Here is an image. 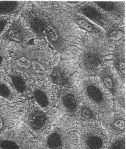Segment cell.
I'll use <instances>...</instances> for the list:
<instances>
[{"instance_id":"cell-12","label":"cell","mask_w":126,"mask_h":149,"mask_svg":"<svg viewBox=\"0 0 126 149\" xmlns=\"http://www.w3.org/2000/svg\"><path fill=\"white\" fill-rule=\"evenodd\" d=\"M97 77L113 97H115L123 91L122 80L117 72L110 66H107L104 68Z\"/></svg>"},{"instance_id":"cell-23","label":"cell","mask_w":126,"mask_h":149,"mask_svg":"<svg viewBox=\"0 0 126 149\" xmlns=\"http://www.w3.org/2000/svg\"><path fill=\"white\" fill-rule=\"evenodd\" d=\"M0 96L8 100H11L14 96L11 85L0 73Z\"/></svg>"},{"instance_id":"cell-21","label":"cell","mask_w":126,"mask_h":149,"mask_svg":"<svg viewBox=\"0 0 126 149\" xmlns=\"http://www.w3.org/2000/svg\"><path fill=\"white\" fill-rule=\"evenodd\" d=\"M7 42L0 40V70L6 71L10 68L9 48Z\"/></svg>"},{"instance_id":"cell-17","label":"cell","mask_w":126,"mask_h":149,"mask_svg":"<svg viewBox=\"0 0 126 149\" xmlns=\"http://www.w3.org/2000/svg\"><path fill=\"white\" fill-rule=\"evenodd\" d=\"M29 120L31 129L37 132L43 131L48 125L49 121L46 113L38 108L31 112Z\"/></svg>"},{"instance_id":"cell-18","label":"cell","mask_w":126,"mask_h":149,"mask_svg":"<svg viewBox=\"0 0 126 149\" xmlns=\"http://www.w3.org/2000/svg\"><path fill=\"white\" fill-rule=\"evenodd\" d=\"M28 1H0V16H10L23 11Z\"/></svg>"},{"instance_id":"cell-22","label":"cell","mask_w":126,"mask_h":149,"mask_svg":"<svg viewBox=\"0 0 126 149\" xmlns=\"http://www.w3.org/2000/svg\"><path fill=\"white\" fill-rule=\"evenodd\" d=\"M13 87L17 91L24 93L26 89L27 84L22 75L14 71H10L9 73Z\"/></svg>"},{"instance_id":"cell-20","label":"cell","mask_w":126,"mask_h":149,"mask_svg":"<svg viewBox=\"0 0 126 149\" xmlns=\"http://www.w3.org/2000/svg\"><path fill=\"white\" fill-rule=\"evenodd\" d=\"M105 32V39L109 44H115V46L124 45L122 44L125 40V30L124 26H121L118 24Z\"/></svg>"},{"instance_id":"cell-7","label":"cell","mask_w":126,"mask_h":149,"mask_svg":"<svg viewBox=\"0 0 126 149\" xmlns=\"http://www.w3.org/2000/svg\"><path fill=\"white\" fill-rule=\"evenodd\" d=\"M74 6L73 11L93 21L103 28L105 31L118 24L93 2H81Z\"/></svg>"},{"instance_id":"cell-4","label":"cell","mask_w":126,"mask_h":149,"mask_svg":"<svg viewBox=\"0 0 126 149\" xmlns=\"http://www.w3.org/2000/svg\"><path fill=\"white\" fill-rule=\"evenodd\" d=\"M78 89L83 101L97 109L103 116L113 111V97L98 77H88L79 83Z\"/></svg>"},{"instance_id":"cell-2","label":"cell","mask_w":126,"mask_h":149,"mask_svg":"<svg viewBox=\"0 0 126 149\" xmlns=\"http://www.w3.org/2000/svg\"><path fill=\"white\" fill-rule=\"evenodd\" d=\"M9 54L12 70L24 72L38 79L49 75L54 66L53 52L42 44L11 47Z\"/></svg>"},{"instance_id":"cell-6","label":"cell","mask_w":126,"mask_h":149,"mask_svg":"<svg viewBox=\"0 0 126 149\" xmlns=\"http://www.w3.org/2000/svg\"><path fill=\"white\" fill-rule=\"evenodd\" d=\"M79 125H73L69 131L54 129L47 137L46 149H77L79 141Z\"/></svg>"},{"instance_id":"cell-13","label":"cell","mask_w":126,"mask_h":149,"mask_svg":"<svg viewBox=\"0 0 126 149\" xmlns=\"http://www.w3.org/2000/svg\"><path fill=\"white\" fill-rule=\"evenodd\" d=\"M103 116L94 107L83 101L76 119L80 126L99 124Z\"/></svg>"},{"instance_id":"cell-10","label":"cell","mask_w":126,"mask_h":149,"mask_svg":"<svg viewBox=\"0 0 126 149\" xmlns=\"http://www.w3.org/2000/svg\"><path fill=\"white\" fill-rule=\"evenodd\" d=\"M63 87L59 94V102L65 112L75 119L83 100L77 88Z\"/></svg>"},{"instance_id":"cell-28","label":"cell","mask_w":126,"mask_h":149,"mask_svg":"<svg viewBox=\"0 0 126 149\" xmlns=\"http://www.w3.org/2000/svg\"><path fill=\"white\" fill-rule=\"evenodd\" d=\"M0 149H1V148H0Z\"/></svg>"},{"instance_id":"cell-26","label":"cell","mask_w":126,"mask_h":149,"mask_svg":"<svg viewBox=\"0 0 126 149\" xmlns=\"http://www.w3.org/2000/svg\"><path fill=\"white\" fill-rule=\"evenodd\" d=\"M117 108L125 111V94L124 91L114 97Z\"/></svg>"},{"instance_id":"cell-8","label":"cell","mask_w":126,"mask_h":149,"mask_svg":"<svg viewBox=\"0 0 126 149\" xmlns=\"http://www.w3.org/2000/svg\"><path fill=\"white\" fill-rule=\"evenodd\" d=\"M49 77L51 82L58 87L71 88L74 87L79 74L72 66L60 61L52 68Z\"/></svg>"},{"instance_id":"cell-9","label":"cell","mask_w":126,"mask_h":149,"mask_svg":"<svg viewBox=\"0 0 126 149\" xmlns=\"http://www.w3.org/2000/svg\"><path fill=\"white\" fill-rule=\"evenodd\" d=\"M32 36L31 31L23 19L17 18L13 21L8 30L0 37V40L23 47L27 45Z\"/></svg>"},{"instance_id":"cell-19","label":"cell","mask_w":126,"mask_h":149,"mask_svg":"<svg viewBox=\"0 0 126 149\" xmlns=\"http://www.w3.org/2000/svg\"><path fill=\"white\" fill-rule=\"evenodd\" d=\"M50 90L47 85L44 84L38 85L34 90V98L42 108L46 109L51 105Z\"/></svg>"},{"instance_id":"cell-25","label":"cell","mask_w":126,"mask_h":149,"mask_svg":"<svg viewBox=\"0 0 126 149\" xmlns=\"http://www.w3.org/2000/svg\"><path fill=\"white\" fill-rule=\"evenodd\" d=\"M0 148L2 149H20L16 142L13 140L6 138L0 139Z\"/></svg>"},{"instance_id":"cell-27","label":"cell","mask_w":126,"mask_h":149,"mask_svg":"<svg viewBox=\"0 0 126 149\" xmlns=\"http://www.w3.org/2000/svg\"><path fill=\"white\" fill-rule=\"evenodd\" d=\"M10 21V16H0V35L6 28Z\"/></svg>"},{"instance_id":"cell-5","label":"cell","mask_w":126,"mask_h":149,"mask_svg":"<svg viewBox=\"0 0 126 149\" xmlns=\"http://www.w3.org/2000/svg\"><path fill=\"white\" fill-rule=\"evenodd\" d=\"M110 138L99 124L80 126L77 149H106Z\"/></svg>"},{"instance_id":"cell-15","label":"cell","mask_w":126,"mask_h":149,"mask_svg":"<svg viewBox=\"0 0 126 149\" xmlns=\"http://www.w3.org/2000/svg\"><path fill=\"white\" fill-rule=\"evenodd\" d=\"M93 2L108 15H112L120 20L123 21L125 19V2L107 1Z\"/></svg>"},{"instance_id":"cell-3","label":"cell","mask_w":126,"mask_h":149,"mask_svg":"<svg viewBox=\"0 0 126 149\" xmlns=\"http://www.w3.org/2000/svg\"><path fill=\"white\" fill-rule=\"evenodd\" d=\"M112 53L110 44L105 39L94 38L86 40L77 62L80 72L86 77L97 76L112 59Z\"/></svg>"},{"instance_id":"cell-16","label":"cell","mask_w":126,"mask_h":149,"mask_svg":"<svg viewBox=\"0 0 126 149\" xmlns=\"http://www.w3.org/2000/svg\"><path fill=\"white\" fill-rule=\"evenodd\" d=\"M112 59L116 72L124 84L125 82V50L124 45L115 46L113 51Z\"/></svg>"},{"instance_id":"cell-11","label":"cell","mask_w":126,"mask_h":149,"mask_svg":"<svg viewBox=\"0 0 126 149\" xmlns=\"http://www.w3.org/2000/svg\"><path fill=\"white\" fill-rule=\"evenodd\" d=\"M102 122L104 129L110 137L126 134L125 111L117 109L110 115L103 116Z\"/></svg>"},{"instance_id":"cell-14","label":"cell","mask_w":126,"mask_h":149,"mask_svg":"<svg viewBox=\"0 0 126 149\" xmlns=\"http://www.w3.org/2000/svg\"><path fill=\"white\" fill-rule=\"evenodd\" d=\"M70 15L73 22L81 29L94 35L96 38L105 39V31L98 26L92 23L84 16L73 10Z\"/></svg>"},{"instance_id":"cell-24","label":"cell","mask_w":126,"mask_h":149,"mask_svg":"<svg viewBox=\"0 0 126 149\" xmlns=\"http://www.w3.org/2000/svg\"><path fill=\"white\" fill-rule=\"evenodd\" d=\"M106 149H126V134L110 138Z\"/></svg>"},{"instance_id":"cell-1","label":"cell","mask_w":126,"mask_h":149,"mask_svg":"<svg viewBox=\"0 0 126 149\" xmlns=\"http://www.w3.org/2000/svg\"><path fill=\"white\" fill-rule=\"evenodd\" d=\"M21 15L34 37L61 55L74 57L80 52L84 43L82 34L59 3L33 2Z\"/></svg>"}]
</instances>
